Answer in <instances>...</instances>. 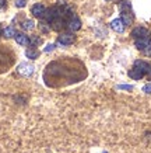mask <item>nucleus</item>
Here are the masks:
<instances>
[{
	"label": "nucleus",
	"instance_id": "nucleus-12",
	"mask_svg": "<svg viewBox=\"0 0 151 153\" xmlns=\"http://www.w3.org/2000/svg\"><path fill=\"white\" fill-rule=\"evenodd\" d=\"M25 56H27L28 59H32V60H35L39 58V51H38L37 48H28L27 51H25Z\"/></svg>",
	"mask_w": 151,
	"mask_h": 153
},
{
	"label": "nucleus",
	"instance_id": "nucleus-8",
	"mask_svg": "<svg viewBox=\"0 0 151 153\" xmlns=\"http://www.w3.org/2000/svg\"><path fill=\"white\" fill-rule=\"evenodd\" d=\"M124 23L122 21V19H115L110 21V28L113 30V31H116V33H123L124 31Z\"/></svg>",
	"mask_w": 151,
	"mask_h": 153
},
{
	"label": "nucleus",
	"instance_id": "nucleus-26",
	"mask_svg": "<svg viewBox=\"0 0 151 153\" xmlns=\"http://www.w3.org/2000/svg\"><path fill=\"white\" fill-rule=\"evenodd\" d=\"M147 74H148V76L151 77V68H150V70H148V73H147Z\"/></svg>",
	"mask_w": 151,
	"mask_h": 153
},
{
	"label": "nucleus",
	"instance_id": "nucleus-22",
	"mask_svg": "<svg viewBox=\"0 0 151 153\" xmlns=\"http://www.w3.org/2000/svg\"><path fill=\"white\" fill-rule=\"evenodd\" d=\"M15 6H17V7H24V6H25V0H17V1H15Z\"/></svg>",
	"mask_w": 151,
	"mask_h": 153
},
{
	"label": "nucleus",
	"instance_id": "nucleus-11",
	"mask_svg": "<svg viewBox=\"0 0 151 153\" xmlns=\"http://www.w3.org/2000/svg\"><path fill=\"white\" fill-rule=\"evenodd\" d=\"M120 19L124 23V25H130L134 21V14H133V11H124V13H122Z\"/></svg>",
	"mask_w": 151,
	"mask_h": 153
},
{
	"label": "nucleus",
	"instance_id": "nucleus-9",
	"mask_svg": "<svg viewBox=\"0 0 151 153\" xmlns=\"http://www.w3.org/2000/svg\"><path fill=\"white\" fill-rule=\"evenodd\" d=\"M133 68H136V69H138L140 72H143L144 74H147L148 73V70H150V68L151 66L147 63L146 60H141V59H138V60H136L134 62V66Z\"/></svg>",
	"mask_w": 151,
	"mask_h": 153
},
{
	"label": "nucleus",
	"instance_id": "nucleus-10",
	"mask_svg": "<svg viewBox=\"0 0 151 153\" xmlns=\"http://www.w3.org/2000/svg\"><path fill=\"white\" fill-rule=\"evenodd\" d=\"M14 38H15L17 44H18V45H21V47H27L28 44H29V38H28L25 34H23V33H17Z\"/></svg>",
	"mask_w": 151,
	"mask_h": 153
},
{
	"label": "nucleus",
	"instance_id": "nucleus-6",
	"mask_svg": "<svg viewBox=\"0 0 151 153\" xmlns=\"http://www.w3.org/2000/svg\"><path fill=\"white\" fill-rule=\"evenodd\" d=\"M49 25H50V30H53V31H62L66 24H64V20L62 17H56V19H53L50 21Z\"/></svg>",
	"mask_w": 151,
	"mask_h": 153
},
{
	"label": "nucleus",
	"instance_id": "nucleus-24",
	"mask_svg": "<svg viewBox=\"0 0 151 153\" xmlns=\"http://www.w3.org/2000/svg\"><path fill=\"white\" fill-rule=\"evenodd\" d=\"M57 4L59 6H66L67 4V0H57Z\"/></svg>",
	"mask_w": 151,
	"mask_h": 153
},
{
	"label": "nucleus",
	"instance_id": "nucleus-27",
	"mask_svg": "<svg viewBox=\"0 0 151 153\" xmlns=\"http://www.w3.org/2000/svg\"><path fill=\"white\" fill-rule=\"evenodd\" d=\"M106 1H109V0H106Z\"/></svg>",
	"mask_w": 151,
	"mask_h": 153
},
{
	"label": "nucleus",
	"instance_id": "nucleus-1",
	"mask_svg": "<svg viewBox=\"0 0 151 153\" xmlns=\"http://www.w3.org/2000/svg\"><path fill=\"white\" fill-rule=\"evenodd\" d=\"M57 42H59L60 45H63V47L73 45L74 42H76V35L73 33H63L57 37Z\"/></svg>",
	"mask_w": 151,
	"mask_h": 153
},
{
	"label": "nucleus",
	"instance_id": "nucleus-7",
	"mask_svg": "<svg viewBox=\"0 0 151 153\" xmlns=\"http://www.w3.org/2000/svg\"><path fill=\"white\" fill-rule=\"evenodd\" d=\"M132 37L133 38H144V37H150V31L144 27H136L132 31Z\"/></svg>",
	"mask_w": 151,
	"mask_h": 153
},
{
	"label": "nucleus",
	"instance_id": "nucleus-17",
	"mask_svg": "<svg viewBox=\"0 0 151 153\" xmlns=\"http://www.w3.org/2000/svg\"><path fill=\"white\" fill-rule=\"evenodd\" d=\"M29 42H31L32 47H38V45H39V44L42 42V39H41L39 37H38V35H34V37H32L31 39H29Z\"/></svg>",
	"mask_w": 151,
	"mask_h": 153
},
{
	"label": "nucleus",
	"instance_id": "nucleus-14",
	"mask_svg": "<svg viewBox=\"0 0 151 153\" xmlns=\"http://www.w3.org/2000/svg\"><path fill=\"white\" fill-rule=\"evenodd\" d=\"M119 10H120V13L132 11V3H130L129 0H120L119 1Z\"/></svg>",
	"mask_w": 151,
	"mask_h": 153
},
{
	"label": "nucleus",
	"instance_id": "nucleus-2",
	"mask_svg": "<svg viewBox=\"0 0 151 153\" xmlns=\"http://www.w3.org/2000/svg\"><path fill=\"white\" fill-rule=\"evenodd\" d=\"M34 66L31 65V63H27V62H24V63H20L18 66H17V72H18L21 76H24V77H29L32 73H34Z\"/></svg>",
	"mask_w": 151,
	"mask_h": 153
},
{
	"label": "nucleus",
	"instance_id": "nucleus-21",
	"mask_svg": "<svg viewBox=\"0 0 151 153\" xmlns=\"http://www.w3.org/2000/svg\"><path fill=\"white\" fill-rule=\"evenodd\" d=\"M53 49H55V44H48L43 51H45V52H50V51H53Z\"/></svg>",
	"mask_w": 151,
	"mask_h": 153
},
{
	"label": "nucleus",
	"instance_id": "nucleus-5",
	"mask_svg": "<svg viewBox=\"0 0 151 153\" xmlns=\"http://www.w3.org/2000/svg\"><path fill=\"white\" fill-rule=\"evenodd\" d=\"M45 6L41 4V3H37V4H34L32 6V9H31V13L34 17H38V19H42L43 16H45Z\"/></svg>",
	"mask_w": 151,
	"mask_h": 153
},
{
	"label": "nucleus",
	"instance_id": "nucleus-19",
	"mask_svg": "<svg viewBox=\"0 0 151 153\" xmlns=\"http://www.w3.org/2000/svg\"><path fill=\"white\" fill-rule=\"evenodd\" d=\"M116 88H119V90H133V86H130V84H119V86H116Z\"/></svg>",
	"mask_w": 151,
	"mask_h": 153
},
{
	"label": "nucleus",
	"instance_id": "nucleus-4",
	"mask_svg": "<svg viewBox=\"0 0 151 153\" xmlns=\"http://www.w3.org/2000/svg\"><path fill=\"white\" fill-rule=\"evenodd\" d=\"M151 45V38L150 37H144V38H137L134 41V47L140 49V51H144L146 48H148Z\"/></svg>",
	"mask_w": 151,
	"mask_h": 153
},
{
	"label": "nucleus",
	"instance_id": "nucleus-15",
	"mask_svg": "<svg viewBox=\"0 0 151 153\" xmlns=\"http://www.w3.org/2000/svg\"><path fill=\"white\" fill-rule=\"evenodd\" d=\"M129 76H130L132 79H134V80H140L143 76H144V73L140 72L138 69H136V68H133L132 70H129Z\"/></svg>",
	"mask_w": 151,
	"mask_h": 153
},
{
	"label": "nucleus",
	"instance_id": "nucleus-23",
	"mask_svg": "<svg viewBox=\"0 0 151 153\" xmlns=\"http://www.w3.org/2000/svg\"><path fill=\"white\" fill-rule=\"evenodd\" d=\"M143 52H144V55H147V56H150V58H151V45L148 48H146Z\"/></svg>",
	"mask_w": 151,
	"mask_h": 153
},
{
	"label": "nucleus",
	"instance_id": "nucleus-18",
	"mask_svg": "<svg viewBox=\"0 0 151 153\" xmlns=\"http://www.w3.org/2000/svg\"><path fill=\"white\" fill-rule=\"evenodd\" d=\"M48 24H49L48 21H46V23H45V21H41V23H39V28H41V31H43V33H48V31H49L50 25L48 27Z\"/></svg>",
	"mask_w": 151,
	"mask_h": 153
},
{
	"label": "nucleus",
	"instance_id": "nucleus-3",
	"mask_svg": "<svg viewBox=\"0 0 151 153\" xmlns=\"http://www.w3.org/2000/svg\"><path fill=\"white\" fill-rule=\"evenodd\" d=\"M66 27L70 30V33H76V31H78V30L81 28V21H80V19H78V17H76V16H71V17L67 20Z\"/></svg>",
	"mask_w": 151,
	"mask_h": 153
},
{
	"label": "nucleus",
	"instance_id": "nucleus-25",
	"mask_svg": "<svg viewBox=\"0 0 151 153\" xmlns=\"http://www.w3.org/2000/svg\"><path fill=\"white\" fill-rule=\"evenodd\" d=\"M4 4H6V1H4V0H0V10L3 9V7H4Z\"/></svg>",
	"mask_w": 151,
	"mask_h": 153
},
{
	"label": "nucleus",
	"instance_id": "nucleus-13",
	"mask_svg": "<svg viewBox=\"0 0 151 153\" xmlns=\"http://www.w3.org/2000/svg\"><path fill=\"white\" fill-rule=\"evenodd\" d=\"M1 34H3V37H6V38H14L15 34H17V31H15V28H14L13 25H10V27H6L4 30L1 31Z\"/></svg>",
	"mask_w": 151,
	"mask_h": 153
},
{
	"label": "nucleus",
	"instance_id": "nucleus-20",
	"mask_svg": "<svg viewBox=\"0 0 151 153\" xmlns=\"http://www.w3.org/2000/svg\"><path fill=\"white\" fill-rule=\"evenodd\" d=\"M143 91L146 94H151V83H147L144 87H143Z\"/></svg>",
	"mask_w": 151,
	"mask_h": 153
},
{
	"label": "nucleus",
	"instance_id": "nucleus-16",
	"mask_svg": "<svg viewBox=\"0 0 151 153\" xmlns=\"http://www.w3.org/2000/svg\"><path fill=\"white\" fill-rule=\"evenodd\" d=\"M21 25H23V28H24V30H27V31H31L32 28L35 27V23H34L32 20H24V21H23V24H21Z\"/></svg>",
	"mask_w": 151,
	"mask_h": 153
}]
</instances>
